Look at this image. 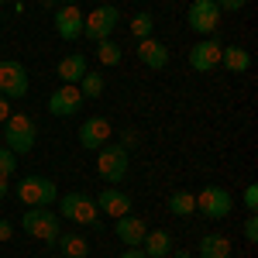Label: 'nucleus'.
I'll return each instance as SVG.
<instances>
[{
	"instance_id": "21",
	"label": "nucleus",
	"mask_w": 258,
	"mask_h": 258,
	"mask_svg": "<svg viewBox=\"0 0 258 258\" xmlns=\"http://www.w3.org/2000/svg\"><path fill=\"white\" fill-rule=\"evenodd\" d=\"M55 244L62 248L66 258H86L90 255V244H86V238H80V234H59Z\"/></svg>"
},
{
	"instance_id": "28",
	"label": "nucleus",
	"mask_w": 258,
	"mask_h": 258,
	"mask_svg": "<svg viewBox=\"0 0 258 258\" xmlns=\"http://www.w3.org/2000/svg\"><path fill=\"white\" fill-rule=\"evenodd\" d=\"M244 210H248V214H255V210H258V186H255V182L244 189Z\"/></svg>"
},
{
	"instance_id": "35",
	"label": "nucleus",
	"mask_w": 258,
	"mask_h": 258,
	"mask_svg": "<svg viewBox=\"0 0 258 258\" xmlns=\"http://www.w3.org/2000/svg\"><path fill=\"white\" fill-rule=\"evenodd\" d=\"M7 193H11V186H7V179H4V176H0V200H4V197H7Z\"/></svg>"
},
{
	"instance_id": "36",
	"label": "nucleus",
	"mask_w": 258,
	"mask_h": 258,
	"mask_svg": "<svg viewBox=\"0 0 258 258\" xmlns=\"http://www.w3.org/2000/svg\"><path fill=\"white\" fill-rule=\"evenodd\" d=\"M62 4H80V0H62Z\"/></svg>"
},
{
	"instance_id": "11",
	"label": "nucleus",
	"mask_w": 258,
	"mask_h": 258,
	"mask_svg": "<svg viewBox=\"0 0 258 258\" xmlns=\"http://www.w3.org/2000/svg\"><path fill=\"white\" fill-rule=\"evenodd\" d=\"M220 48H224V45H220L214 35L197 41V45L189 48V66H193L197 73H214V69L220 66Z\"/></svg>"
},
{
	"instance_id": "23",
	"label": "nucleus",
	"mask_w": 258,
	"mask_h": 258,
	"mask_svg": "<svg viewBox=\"0 0 258 258\" xmlns=\"http://www.w3.org/2000/svg\"><path fill=\"white\" fill-rule=\"evenodd\" d=\"M97 62H100V66H117V62H120V45H117V41H110V38L97 41Z\"/></svg>"
},
{
	"instance_id": "17",
	"label": "nucleus",
	"mask_w": 258,
	"mask_h": 258,
	"mask_svg": "<svg viewBox=\"0 0 258 258\" xmlns=\"http://www.w3.org/2000/svg\"><path fill=\"white\" fill-rule=\"evenodd\" d=\"M220 66H224L227 73L241 76V73L251 66V55H248V48H241V45H227V48H220Z\"/></svg>"
},
{
	"instance_id": "26",
	"label": "nucleus",
	"mask_w": 258,
	"mask_h": 258,
	"mask_svg": "<svg viewBox=\"0 0 258 258\" xmlns=\"http://www.w3.org/2000/svg\"><path fill=\"white\" fill-rule=\"evenodd\" d=\"M14 169H18V155H14L11 148H0V176L11 179V176H14Z\"/></svg>"
},
{
	"instance_id": "12",
	"label": "nucleus",
	"mask_w": 258,
	"mask_h": 258,
	"mask_svg": "<svg viewBox=\"0 0 258 258\" xmlns=\"http://www.w3.org/2000/svg\"><path fill=\"white\" fill-rule=\"evenodd\" d=\"M52 21H55V31H59L62 41H76L83 35V11H80V4H62Z\"/></svg>"
},
{
	"instance_id": "4",
	"label": "nucleus",
	"mask_w": 258,
	"mask_h": 258,
	"mask_svg": "<svg viewBox=\"0 0 258 258\" xmlns=\"http://www.w3.org/2000/svg\"><path fill=\"white\" fill-rule=\"evenodd\" d=\"M4 138H7V148L14 152V155H24V152H31L35 148V120L28 117V114H11V117L4 120Z\"/></svg>"
},
{
	"instance_id": "27",
	"label": "nucleus",
	"mask_w": 258,
	"mask_h": 258,
	"mask_svg": "<svg viewBox=\"0 0 258 258\" xmlns=\"http://www.w3.org/2000/svg\"><path fill=\"white\" fill-rule=\"evenodd\" d=\"M241 234H244V241H251V244L258 241V217H255V214H248V220H244V231H241Z\"/></svg>"
},
{
	"instance_id": "2",
	"label": "nucleus",
	"mask_w": 258,
	"mask_h": 258,
	"mask_svg": "<svg viewBox=\"0 0 258 258\" xmlns=\"http://www.w3.org/2000/svg\"><path fill=\"white\" fill-rule=\"evenodd\" d=\"M21 227L31 238L45 241V244H55V238H59V214H52L48 207H28V214L21 217Z\"/></svg>"
},
{
	"instance_id": "32",
	"label": "nucleus",
	"mask_w": 258,
	"mask_h": 258,
	"mask_svg": "<svg viewBox=\"0 0 258 258\" xmlns=\"http://www.w3.org/2000/svg\"><path fill=\"white\" fill-rule=\"evenodd\" d=\"M120 258H148V255H145L141 248H124V251H120Z\"/></svg>"
},
{
	"instance_id": "1",
	"label": "nucleus",
	"mask_w": 258,
	"mask_h": 258,
	"mask_svg": "<svg viewBox=\"0 0 258 258\" xmlns=\"http://www.w3.org/2000/svg\"><path fill=\"white\" fill-rule=\"evenodd\" d=\"M127 148L124 145H100L97 148V176L103 182H110V186H120L124 179H127Z\"/></svg>"
},
{
	"instance_id": "34",
	"label": "nucleus",
	"mask_w": 258,
	"mask_h": 258,
	"mask_svg": "<svg viewBox=\"0 0 258 258\" xmlns=\"http://www.w3.org/2000/svg\"><path fill=\"white\" fill-rule=\"evenodd\" d=\"M169 255H172V258H193V255H189V251H186V248H172Z\"/></svg>"
},
{
	"instance_id": "24",
	"label": "nucleus",
	"mask_w": 258,
	"mask_h": 258,
	"mask_svg": "<svg viewBox=\"0 0 258 258\" xmlns=\"http://www.w3.org/2000/svg\"><path fill=\"white\" fill-rule=\"evenodd\" d=\"M76 86H80L83 100H97L100 93H103V76H100V73H86V76H83Z\"/></svg>"
},
{
	"instance_id": "8",
	"label": "nucleus",
	"mask_w": 258,
	"mask_h": 258,
	"mask_svg": "<svg viewBox=\"0 0 258 258\" xmlns=\"http://www.w3.org/2000/svg\"><path fill=\"white\" fill-rule=\"evenodd\" d=\"M28 69L21 66V62L14 59H7V62H0V97H7V100H21V97H28Z\"/></svg>"
},
{
	"instance_id": "30",
	"label": "nucleus",
	"mask_w": 258,
	"mask_h": 258,
	"mask_svg": "<svg viewBox=\"0 0 258 258\" xmlns=\"http://www.w3.org/2000/svg\"><path fill=\"white\" fill-rule=\"evenodd\" d=\"M11 234H14L11 220H0V241H11Z\"/></svg>"
},
{
	"instance_id": "29",
	"label": "nucleus",
	"mask_w": 258,
	"mask_h": 258,
	"mask_svg": "<svg viewBox=\"0 0 258 258\" xmlns=\"http://www.w3.org/2000/svg\"><path fill=\"white\" fill-rule=\"evenodd\" d=\"M214 4H217L220 11H234V14H238L241 7H244V0H214Z\"/></svg>"
},
{
	"instance_id": "33",
	"label": "nucleus",
	"mask_w": 258,
	"mask_h": 258,
	"mask_svg": "<svg viewBox=\"0 0 258 258\" xmlns=\"http://www.w3.org/2000/svg\"><path fill=\"white\" fill-rule=\"evenodd\" d=\"M135 141H138V138H135V135H131V131H124V138H120V145H124V148H131V145H135Z\"/></svg>"
},
{
	"instance_id": "14",
	"label": "nucleus",
	"mask_w": 258,
	"mask_h": 258,
	"mask_svg": "<svg viewBox=\"0 0 258 258\" xmlns=\"http://www.w3.org/2000/svg\"><path fill=\"white\" fill-rule=\"evenodd\" d=\"M114 234L124 241V248H141V241H145V234H148V227H145V220H141V217L124 214V217H117V224H114Z\"/></svg>"
},
{
	"instance_id": "15",
	"label": "nucleus",
	"mask_w": 258,
	"mask_h": 258,
	"mask_svg": "<svg viewBox=\"0 0 258 258\" xmlns=\"http://www.w3.org/2000/svg\"><path fill=\"white\" fill-rule=\"evenodd\" d=\"M97 210H103V214H110V217L117 220V217H124V214H131V197L120 193L117 186H107L97 200Z\"/></svg>"
},
{
	"instance_id": "7",
	"label": "nucleus",
	"mask_w": 258,
	"mask_h": 258,
	"mask_svg": "<svg viewBox=\"0 0 258 258\" xmlns=\"http://www.w3.org/2000/svg\"><path fill=\"white\" fill-rule=\"evenodd\" d=\"M231 210H234V197L227 189H220V186H207L197 197V214H203L210 220H224Z\"/></svg>"
},
{
	"instance_id": "31",
	"label": "nucleus",
	"mask_w": 258,
	"mask_h": 258,
	"mask_svg": "<svg viewBox=\"0 0 258 258\" xmlns=\"http://www.w3.org/2000/svg\"><path fill=\"white\" fill-rule=\"evenodd\" d=\"M7 117H11V100H7V97H0V124H4Z\"/></svg>"
},
{
	"instance_id": "10",
	"label": "nucleus",
	"mask_w": 258,
	"mask_h": 258,
	"mask_svg": "<svg viewBox=\"0 0 258 258\" xmlns=\"http://www.w3.org/2000/svg\"><path fill=\"white\" fill-rule=\"evenodd\" d=\"M83 93L80 86H73V83H62L59 90L48 97V114H55V117H73V114H80L83 110Z\"/></svg>"
},
{
	"instance_id": "16",
	"label": "nucleus",
	"mask_w": 258,
	"mask_h": 258,
	"mask_svg": "<svg viewBox=\"0 0 258 258\" xmlns=\"http://www.w3.org/2000/svg\"><path fill=\"white\" fill-rule=\"evenodd\" d=\"M138 59L145 62L148 69H165V66H169V48H165L159 38H141L138 41Z\"/></svg>"
},
{
	"instance_id": "22",
	"label": "nucleus",
	"mask_w": 258,
	"mask_h": 258,
	"mask_svg": "<svg viewBox=\"0 0 258 258\" xmlns=\"http://www.w3.org/2000/svg\"><path fill=\"white\" fill-rule=\"evenodd\" d=\"M169 210H172L176 217H189V214H197V197L179 189V193H172V197H169Z\"/></svg>"
},
{
	"instance_id": "37",
	"label": "nucleus",
	"mask_w": 258,
	"mask_h": 258,
	"mask_svg": "<svg viewBox=\"0 0 258 258\" xmlns=\"http://www.w3.org/2000/svg\"><path fill=\"white\" fill-rule=\"evenodd\" d=\"M55 258H66V255H55Z\"/></svg>"
},
{
	"instance_id": "3",
	"label": "nucleus",
	"mask_w": 258,
	"mask_h": 258,
	"mask_svg": "<svg viewBox=\"0 0 258 258\" xmlns=\"http://www.w3.org/2000/svg\"><path fill=\"white\" fill-rule=\"evenodd\" d=\"M18 200L24 207H48V203H55L59 200V189H55V182L45 176H24L18 182Z\"/></svg>"
},
{
	"instance_id": "38",
	"label": "nucleus",
	"mask_w": 258,
	"mask_h": 258,
	"mask_svg": "<svg viewBox=\"0 0 258 258\" xmlns=\"http://www.w3.org/2000/svg\"><path fill=\"white\" fill-rule=\"evenodd\" d=\"M0 4H4V0H0Z\"/></svg>"
},
{
	"instance_id": "20",
	"label": "nucleus",
	"mask_w": 258,
	"mask_h": 258,
	"mask_svg": "<svg viewBox=\"0 0 258 258\" xmlns=\"http://www.w3.org/2000/svg\"><path fill=\"white\" fill-rule=\"evenodd\" d=\"M197 251H200V258H231V241L224 234H207L200 241Z\"/></svg>"
},
{
	"instance_id": "5",
	"label": "nucleus",
	"mask_w": 258,
	"mask_h": 258,
	"mask_svg": "<svg viewBox=\"0 0 258 258\" xmlns=\"http://www.w3.org/2000/svg\"><path fill=\"white\" fill-rule=\"evenodd\" d=\"M117 21H120V11L114 4H100L97 11L83 14V35L90 41H103V38H110V31L117 28Z\"/></svg>"
},
{
	"instance_id": "18",
	"label": "nucleus",
	"mask_w": 258,
	"mask_h": 258,
	"mask_svg": "<svg viewBox=\"0 0 258 258\" xmlns=\"http://www.w3.org/2000/svg\"><path fill=\"white\" fill-rule=\"evenodd\" d=\"M141 251L148 258H165L172 251V234L169 231H148L145 241H141Z\"/></svg>"
},
{
	"instance_id": "6",
	"label": "nucleus",
	"mask_w": 258,
	"mask_h": 258,
	"mask_svg": "<svg viewBox=\"0 0 258 258\" xmlns=\"http://www.w3.org/2000/svg\"><path fill=\"white\" fill-rule=\"evenodd\" d=\"M59 217L90 227V224H97V200H90L86 193H66L59 197Z\"/></svg>"
},
{
	"instance_id": "25",
	"label": "nucleus",
	"mask_w": 258,
	"mask_h": 258,
	"mask_svg": "<svg viewBox=\"0 0 258 258\" xmlns=\"http://www.w3.org/2000/svg\"><path fill=\"white\" fill-rule=\"evenodd\" d=\"M152 28H155V18H152V14H148V11H138V14H135V18H131V35H135V38H152Z\"/></svg>"
},
{
	"instance_id": "9",
	"label": "nucleus",
	"mask_w": 258,
	"mask_h": 258,
	"mask_svg": "<svg viewBox=\"0 0 258 258\" xmlns=\"http://www.w3.org/2000/svg\"><path fill=\"white\" fill-rule=\"evenodd\" d=\"M186 21H189V28L197 35H214L220 24V7L214 0H193L189 11H186Z\"/></svg>"
},
{
	"instance_id": "13",
	"label": "nucleus",
	"mask_w": 258,
	"mask_h": 258,
	"mask_svg": "<svg viewBox=\"0 0 258 258\" xmlns=\"http://www.w3.org/2000/svg\"><path fill=\"white\" fill-rule=\"evenodd\" d=\"M107 138H110V120H107V117L83 120V127H80V145H83V148L97 152L100 145H107Z\"/></svg>"
},
{
	"instance_id": "39",
	"label": "nucleus",
	"mask_w": 258,
	"mask_h": 258,
	"mask_svg": "<svg viewBox=\"0 0 258 258\" xmlns=\"http://www.w3.org/2000/svg\"><path fill=\"white\" fill-rule=\"evenodd\" d=\"M86 258H90V255H86Z\"/></svg>"
},
{
	"instance_id": "19",
	"label": "nucleus",
	"mask_w": 258,
	"mask_h": 258,
	"mask_svg": "<svg viewBox=\"0 0 258 258\" xmlns=\"http://www.w3.org/2000/svg\"><path fill=\"white\" fill-rule=\"evenodd\" d=\"M83 76H86V59H83V55H76V52H73V55L59 59V80L62 83H73V86H76Z\"/></svg>"
}]
</instances>
